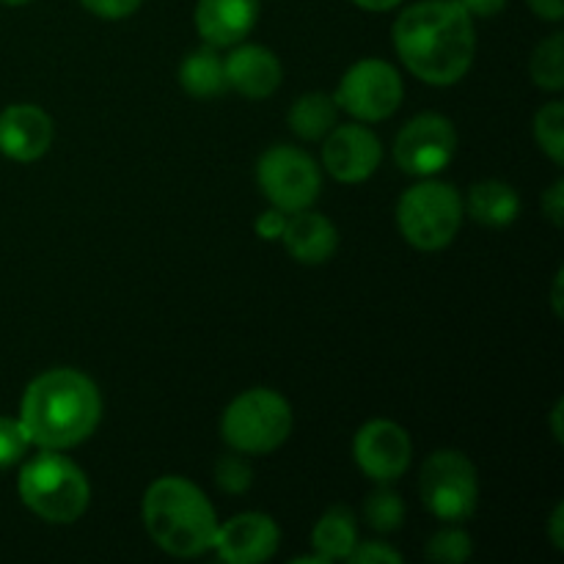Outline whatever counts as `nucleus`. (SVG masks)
<instances>
[{
    "instance_id": "obj_2",
    "label": "nucleus",
    "mask_w": 564,
    "mask_h": 564,
    "mask_svg": "<svg viewBox=\"0 0 564 564\" xmlns=\"http://www.w3.org/2000/svg\"><path fill=\"white\" fill-rule=\"evenodd\" d=\"M102 419V397L77 369H50L31 380L20 408V424L39 449H72L91 438Z\"/></svg>"
},
{
    "instance_id": "obj_6",
    "label": "nucleus",
    "mask_w": 564,
    "mask_h": 564,
    "mask_svg": "<svg viewBox=\"0 0 564 564\" xmlns=\"http://www.w3.org/2000/svg\"><path fill=\"white\" fill-rule=\"evenodd\" d=\"M463 198L446 182H419L402 193L397 204V224L402 237L419 251H441L457 237L463 224Z\"/></svg>"
},
{
    "instance_id": "obj_32",
    "label": "nucleus",
    "mask_w": 564,
    "mask_h": 564,
    "mask_svg": "<svg viewBox=\"0 0 564 564\" xmlns=\"http://www.w3.org/2000/svg\"><path fill=\"white\" fill-rule=\"evenodd\" d=\"M471 17H496L505 11L507 0H457Z\"/></svg>"
},
{
    "instance_id": "obj_24",
    "label": "nucleus",
    "mask_w": 564,
    "mask_h": 564,
    "mask_svg": "<svg viewBox=\"0 0 564 564\" xmlns=\"http://www.w3.org/2000/svg\"><path fill=\"white\" fill-rule=\"evenodd\" d=\"M364 518L375 532H397L405 521V505L397 490L378 488L364 501Z\"/></svg>"
},
{
    "instance_id": "obj_13",
    "label": "nucleus",
    "mask_w": 564,
    "mask_h": 564,
    "mask_svg": "<svg viewBox=\"0 0 564 564\" xmlns=\"http://www.w3.org/2000/svg\"><path fill=\"white\" fill-rule=\"evenodd\" d=\"M281 532L264 512H242L215 532L213 549L229 564H262L279 551Z\"/></svg>"
},
{
    "instance_id": "obj_4",
    "label": "nucleus",
    "mask_w": 564,
    "mask_h": 564,
    "mask_svg": "<svg viewBox=\"0 0 564 564\" xmlns=\"http://www.w3.org/2000/svg\"><path fill=\"white\" fill-rule=\"evenodd\" d=\"M17 490L28 510L47 523H75L91 501L86 474L58 449H42L22 466Z\"/></svg>"
},
{
    "instance_id": "obj_9",
    "label": "nucleus",
    "mask_w": 564,
    "mask_h": 564,
    "mask_svg": "<svg viewBox=\"0 0 564 564\" xmlns=\"http://www.w3.org/2000/svg\"><path fill=\"white\" fill-rule=\"evenodd\" d=\"M402 77L389 61L364 58L341 77L334 99L358 121H383L402 105Z\"/></svg>"
},
{
    "instance_id": "obj_22",
    "label": "nucleus",
    "mask_w": 564,
    "mask_h": 564,
    "mask_svg": "<svg viewBox=\"0 0 564 564\" xmlns=\"http://www.w3.org/2000/svg\"><path fill=\"white\" fill-rule=\"evenodd\" d=\"M532 77L545 91L564 88V36L551 33L545 42L538 44L532 55Z\"/></svg>"
},
{
    "instance_id": "obj_34",
    "label": "nucleus",
    "mask_w": 564,
    "mask_h": 564,
    "mask_svg": "<svg viewBox=\"0 0 564 564\" xmlns=\"http://www.w3.org/2000/svg\"><path fill=\"white\" fill-rule=\"evenodd\" d=\"M564 505H556L554 507V516H551V523H549V534H551V543H554L556 551L564 549Z\"/></svg>"
},
{
    "instance_id": "obj_11",
    "label": "nucleus",
    "mask_w": 564,
    "mask_h": 564,
    "mask_svg": "<svg viewBox=\"0 0 564 564\" xmlns=\"http://www.w3.org/2000/svg\"><path fill=\"white\" fill-rule=\"evenodd\" d=\"M352 455H356L358 468L369 479L380 485L397 482L408 471L413 457L411 435L389 419H375L367 422L356 433L352 441Z\"/></svg>"
},
{
    "instance_id": "obj_35",
    "label": "nucleus",
    "mask_w": 564,
    "mask_h": 564,
    "mask_svg": "<svg viewBox=\"0 0 564 564\" xmlns=\"http://www.w3.org/2000/svg\"><path fill=\"white\" fill-rule=\"evenodd\" d=\"M356 6H361V9L367 11H389L394 9V6H400L402 0H352Z\"/></svg>"
},
{
    "instance_id": "obj_33",
    "label": "nucleus",
    "mask_w": 564,
    "mask_h": 564,
    "mask_svg": "<svg viewBox=\"0 0 564 564\" xmlns=\"http://www.w3.org/2000/svg\"><path fill=\"white\" fill-rule=\"evenodd\" d=\"M529 6L540 20L560 22L564 17V0H529Z\"/></svg>"
},
{
    "instance_id": "obj_7",
    "label": "nucleus",
    "mask_w": 564,
    "mask_h": 564,
    "mask_svg": "<svg viewBox=\"0 0 564 564\" xmlns=\"http://www.w3.org/2000/svg\"><path fill=\"white\" fill-rule=\"evenodd\" d=\"M422 505L444 523H463L474 516L479 501V477L463 452L441 449L427 457L419 477Z\"/></svg>"
},
{
    "instance_id": "obj_31",
    "label": "nucleus",
    "mask_w": 564,
    "mask_h": 564,
    "mask_svg": "<svg viewBox=\"0 0 564 564\" xmlns=\"http://www.w3.org/2000/svg\"><path fill=\"white\" fill-rule=\"evenodd\" d=\"M284 226H286V213H281V209L275 207L257 220V231L264 237V240H281Z\"/></svg>"
},
{
    "instance_id": "obj_30",
    "label": "nucleus",
    "mask_w": 564,
    "mask_h": 564,
    "mask_svg": "<svg viewBox=\"0 0 564 564\" xmlns=\"http://www.w3.org/2000/svg\"><path fill=\"white\" fill-rule=\"evenodd\" d=\"M543 213L554 226L564 224V182L556 180L549 191L543 193Z\"/></svg>"
},
{
    "instance_id": "obj_8",
    "label": "nucleus",
    "mask_w": 564,
    "mask_h": 564,
    "mask_svg": "<svg viewBox=\"0 0 564 564\" xmlns=\"http://www.w3.org/2000/svg\"><path fill=\"white\" fill-rule=\"evenodd\" d=\"M257 180L268 202L286 215L312 207L323 187L317 163L290 143L270 147L259 158Z\"/></svg>"
},
{
    "instance_id": "obj_14",
    "label": "nucleus",
    "mask_w": 564,
    "mask_h": 564,
    "mask_svg": "<svg viewBox=\"0 0 564 564\" xmlns=\"http://www.w3.org/2000/svg\"><path fill=\"white\" fill-rule=\"evenodd\" d=\"M53 119L36 105H9L0 113V154L17 163L44 158L53 143Z\"/></svg>"
},
{
    "instance_id": "obj_26",
    "label": "nucleus",
    "mask_w": 564,
    "mask_h": 564,
    "mask_svg": "<svg viewBox=\"0 0 564 564\" xmlns=\"http://www.w3.org/2000/svg\"><path fill=\"white\" fill-rule=\"evenodd\" d=\"M215 482H218V488L224 490V494L240 496L251 488L253 471L240 452H237V455L231 452V455H224L215 463Z\"/></svg>"
},
{
    "instance_id": "obj_38",
    "label": "nucleus",
    "mask_w": 564,
    "mask_h": 564,
    "mask_svg": "<svg viewBox=\"0 0 564 564\" xmlns=\"http://www.w3.org/2000/svg\"><path fill=\"white\" fill-rule=\"evenodd\" d=\"M560 290H562V273L556 275V290H554V312H556V317H562V301H560Z\"/></svg>"
},
{
    "instance_id": "obj_39",
    "label": "nucleus",
    "mask_w": 564,
    "mask_h": 564,
    "mask_svg": "<svg viewBox=\"0 0 564 564\" xmlns=\"http://www.w3.org/2000/svg\"><path fill=\"white\" fill-rule=\"evenodd\" d=\"M0 3H6V6H25V3H31V0H0Z\"/></svg>"
},
{
    "instance_id": "obj_29",
    "label": "nucleus",
    "mask_w": 564,
    "mask_h": 564,
    "mask_svg": "<svg viewBox=\"0 0 564 564\" xmlns=\"http://www.w3.org/2000/svg\"><path fill=\"white\" fill-rule=\"evenodd\" d=\"M80 3L99 20H124L141 9L143 0H80Z\"/></svg>"
},
{
    "instance_id": "obj_3",
    "label": "nucleus",
    "mask_w": 564,
    "mask_h": 564,
    "mask_svg": "<svg viewBox=\"0 0 564 564\" xmlns=\"http://www.w3.org/2000/svg\"><path fill=\"white\" fill-rule=\"evenodd\" d=\"M143 527L160 551L193 560L213 549L218 518L207 496L182 477H160L143 494Z\"/></svg>"
},
{
    "instance_id": "obj_20",
    "label": "nucleus",
    "mask_w": 564,
    "mask_h": 564,
    "mask_svg": "<svg viewBox=\"0 0 564 564\" xmlns=\"http://www.w3.org/2000/svg\"><path fill=\"white\" fill-rule=\"evenodd\" d=\"M358 543L356 518L345 507H334L317 521L312 532V545L328 562H345Z\"/></svg>"
},
{
    "instance_id": "obj_17",
    "label": "nucleus",
    "mask_w": 564,
    "mask_h": 564,
    "mask_svg": "<svg viewBox=\"0 0 564 564\" xmlns=\"http://www.w3.org/2000/svg\"><path fill=\"white\" fill-rule=\"evenodd\" d=\"M281 240H284L290 257L301 264L328 262L336 253V246H339V235H336L334 224L325 215L308 213V209L292 213L286 218Z\"/></svg>"
},
{
    "instance_id": "obj_37",
    "label": "nucleus",
    "mask_w": 564,
    "mask_h": 564,
    "mask_svg": "<svg viewBox=\"0 0 564 564\" xmlns=\"http://www.w3.org/2000/svg\"><path fill=\"white\" fill-rule=\"evenodd\" d=\"M292 564H330V562L325 560L323 554H317V551H314L312 556H297V560H292Z\"/></svg>"
},
{
    "instance_id": "obj_36",
    "label": "nucleus",
    "mask_w": 564,
    "mask_h": 564,
    "mask_svg": "<svg viewBox=\"0 0 564 564\" xmlns=\"http://www.w3.org/2000/svg\"><path fill=\"white\" fill-rule=\"evenodd\" d=\"M562 408H564V400H560L556 402V408H554V416H551V424H554V438L560 441H564V435H562Z\"/></svg>"
},
{
    "instance_id": "obj_25",
    "label": "nucleus",
    "mask_w": 564,
    "mask_h": 564,
    "mask_svg": "<svg viewBox=\"0 0 564 564\" xmlns=\"http://www.w3.org/2000/svg\"><path fill=\"white\" fill-rule=\"evenodd\" d=\"M471 538L463 529H457V523L435 532L424 545V556L438 564H463L471 560Z\"/></svg>"
},
{
    "instance_id": "obj_21",
    "label": "nucleus",
    "mask_w": 564,
    "mask_h": 564,
    "mask_svg": "<svg viewBox=\"0 0 564 564\" xmlns=\"http://www.w3.org/2000/svg\"><path fill=\"white\" fill-rule=\"evenodd\" d=\"M339 105L328 94H306L290 108V130L303 141H319L336 127Z\"/></svg>"
},
{
    "instance_id": "obj_1",
    "label": "nucleus",
    "mask_w": 564,
    "mask_h": 564,
    "mask_svg": "<svg viewBox=\"0 0 564 564\" xmlns=\"http://www.w3.org/2000/svg\"><path fill=\"white\" fill-rule=\"evenodd\" d=\"M394 47L402 64L427 86H455L477 53L474 17L457 0H422L397 17Z\"/></svg>"
},
{
    "instance_id": "obj_5",
    "label": "nucleus",
    "mask_w": 564,
    "mask_h": 564,
    "mask_svg": "<svg viewBox=\"0 0 564 564\" xmlns=\"http://www.w3.org/2000/svg\"><path fill=\"white\" fill-rule=\"evenodd\" d=\"M224 441L240 455H270L292 433V408L279 391L248 389L224 411Z\"/></svg>"
},
{
    "instance_id": "obj_15",
    "label": "nucleus",
    "mask_w": 564,
    "mask_h": 564,
    "mask_svg": "<svg viewBox=\"0 0 564 564\" xmlns=\"http://www.w3.org/2000/svg\"><path fill=\"white\" fill-rule=\"evenodd\" d=\"M229 88L248 99H268L281 86V61L262 44H240L224 58Z\"/></svg>"
},
{
    "instance_id": "obj_10",
    "label": "nucleus",
    "mask_w": 564,
    "mask_h": 564,
    "mask_svg": "<svg viewBox=\"0 0 564 564\" xmlns=\"http://www.w3.org/2000/svg\"><path fill=\"white\" fill-rule=\"evenodd\" d=\"M457 132L446 116L422 113L408 121L394 141V160L405 174H441L455 160Z\"/></svg>"
},
{
    "instance_id": "obj_23",
    "label": "nucleus",
    "mask_w": 564,
    "mask_h": 564,
    "mask_svg": "<svg viewBox=\"0 0 564 564\" xmlns=\"http://www.w3.org/2000/svg\"><path fill=\"white\" fill-rule=\"evenodd\" d=\"M534 141L538 147L554 160L556 165L564 163V105L549 102L534 116Z\"/></svg>"
},
{
    "instance_id": "obj_27",
    "label": "nucleus",
    "mask_w": 564,
    "mask_h": 564,
    "mask_svg": "<svg viewBox=\"0 0 564 564\" xmlns=\"http://www.w3.org/2000/svg\"><path fill=\"white\" fill-rule=\"evenodd\" d=\"M31 446L28 441L25 427L20 424V419L0 416V468H9L25 455V449Z\"/></svg>"
},
{
    "instance_id": "obj_12",
    "label": "nucleus",
    "mask_w": 564,
    "mask_h": 564,
    "mask_svg": "<svg viewBox=\"0 0 564 564\" xmlns=\"http://www.w3.org/2000/svg\"><path fill=\"white\" fill-rule=\"evenodd\" d=\"M383 160L378 135L364 124H341L325 135L323 165L334 180L345 185L369 180Z\"/></svg>"
},
{
    "instance_id": "obj_18",
    "label": "nucleus",
    "mask_w": 564,
    "mask_h": 564,
    "mask_svg": "<svg viewBox=\"0 0 564 564\" xmlns=\"http://www.w3.org/2000/svg\"><path fill=\"white\" fill-rule=\"evenodd\" d=\"M463 209L477 224L488 226V229H501V226H510L518 218L521 198H518V193L507 182L485 180L468 191V202Z\"/></svg>"
},
{
    "instance_id": "obj_16",
    "label": "nucleus",
    "mask_w": 564,
    "mask_h": 564,
    "mask_svg": "<svg viewBox=\"0 0 564 564\" xmlns=\"http://www.w3.org/2000/svg\"><path fill=\"white\" fill-rule=\"evenodd\" d=\"M259 20V0H198L196 28L209 47H235Z\"/></svg>"
},
{
    "instance_id": "obj_28",
    "label": "nucleus",
    "mask_w": 564,
    "mask_h": 564,
    "mask_svg": "<svg viewBox=\"0 0 564 564\" xmlns=\"http://www.w3.org/2000/svg\"><path fill=\"white\" fill-rule=\"evenodd\" d=\"M347 562L352 564H402V554L386 543H356Z\"/></svg>"
},
{
    "instance_id": "obj_19",
    "label": "nucleus",
    "mask_w": 564,
    "mask_h": 564,
    "mask_svg": "<svg viewBox=\"0 0 564 564\" xmlns=\"http://www.w3.org/2000/svg\"><path fill=\"white\" fill-rule=\"evenodd\" d=\"M180 83L191 97L196 99H213L229 88L224 72V58L215 53V47H202L193 50L191 55H185L180 66Z\"/></svg>"
}]
</instances>
